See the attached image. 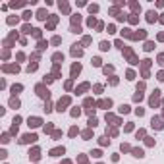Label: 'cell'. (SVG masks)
<instances>
[{
	"instance_id": "obj_1",
	"label": "cell",
	"mask_w": 164,
	"mask_h": 164,
	"mask_svg": "<svg viewBox=\"0 0 164 164\" xmlns=\"http://www.w3.org/2000/svg\"><path fill=\"white\" fill-rule=\"evenodd\" d=\"M39 19H45V17H46V15H48V14H46V12H45V10H39Z\"/></svg>"
},
{
	"instance_id": "obj_2",
	"label": "cell",
	"mask_w": 164,
	"mask_h": 164,
	"mask_svg": "<svg viewBox=\"0 0 164 164\" xmlns=\"http://www.w3.org/2000/svg\"><path fill=\"white\" fill-rule=\"evenodd\" d=\"M149 21H155V19H157V14H155V12H149Z\"/></svg>"
}]
</instances>
